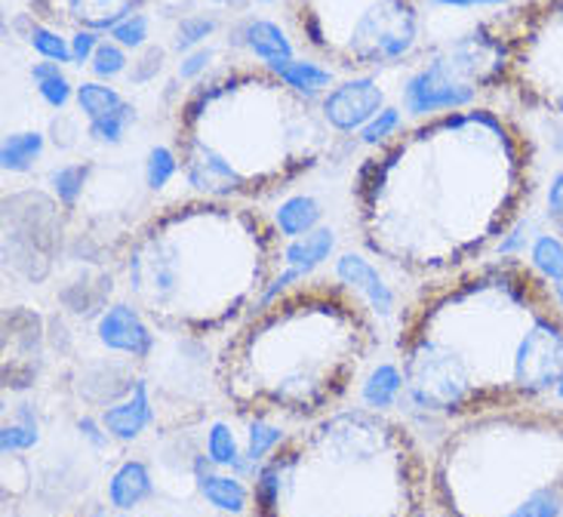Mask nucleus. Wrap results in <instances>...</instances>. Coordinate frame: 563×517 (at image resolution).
<instances>
[{
    "label": "nucleus",
    "mask_w": 563,
    "mask_h": 517,
    "mask_svg": "<svg viewBox=\"0 0 563 517\" xmlns=\"http://www.w3.org/2000/svg\"><path fill=\"white\" fill-rule=\"evenodd\" d=\"M404 392V376L400 370L391 364H382L364 385V400L366 407H376V410H385L395 404V397Z\"/></svg>",
    "instance_id": "obj_24"
},
{
    "label": "nucleus",
    "mask_w": 563,
    "mask_h": 517,
    "mask_svg": "<svg viewBox=\"0 0 563 517\" xmlns=\"http://www.w3.org/2000/svg\"><path fill=\"white\" fill-rule=\"evenodd\" d=\"M99 44L102 41L96 37V31H77L75 37H71V56H75L77 65H84V62L90 59Z\"/></svg>",
    "instance_id": "obj_36"
},
{
    "label": "nucleus",
    "mask_w": 563,
    "mask_h": 517,
    "mask_svg": "<svg viewBox=\"0 0 563 517\" xmlns=\"http://www.w3.org/2000/svg\"><path fill=\"white\" fill-rule=\"evenodd\" d=\"M216 31L213 19H207V15H191V19H185L183 25L176 29V46L179 50H188V46L200 44L203 37H210Z\"/></svg>",
    "instance_id": "obj_34"
},
{
    "label": "nucleus",
    "mask_w": 563,
    "mask_h": 517,
    "mask_svg": "<svg viewBox=\"0 0 563 517\" xmlns=\"http://www.w3.org/2000/svg\"><path fill=\"white\" fill-rule=\"evenodd\" d=\"M148 493H152V474L142 462H123L108 484V499L121 512L136 508L142 499H148Z\"/></svg>",
    "instance_id": "obj_17"
},
{
    "label": "nucleus",
    "mask_w": 563,
    "mask_h": 517,
    "mask_svg": "<svg viewBox=\"0 0 563 517\" xmlns=\"http://www.w3.org/2000/svg\"><path fill=\"white\" fill-rule=\"evenodd\" d=\"M31 77H34L37 92H41V99H44L46 106H68V99H71V84H68V77L62 75L59 62H37V65L31 68Z\"/></svg>",
    "instance_id": "obj_22"
},
{
    "label": "nucleus",
    "mask_w": 563,
    "mask_h": 517,
    "mask_svg": "<svg viewBox=\"0 0 563 517\" xmlns=\"http://www.w3.org/2000/svg\"><path fill=\"white\" fill-rule=\"evenodd\" d=\"M320 216H323V207H320L318 198L296 195V198L280 204V210L275 216V226L284 234V241H296V238H305V234H311V231L318 229Z\"/></svg>",
    "instance_id": "obj_16"
},
{
    "label": "nucleus",
    "mask_w": 563,
    "mask_h": 517,
    "mask_svg": "<svg viewBox=\"0 0 563 517\" xmlns=\"http://www.w3.org/2000/svg\"><path fill=\"white\" fill-rule=\"evenodd\" d=\"M481 29L493 46L487 90L563 123V0H520Z\"/></svg>",
    "instance_id": "obj_9"
},
{
    "label": "nucleus",
    "mask_w": 563,
    "mask_h": 517,
    "mask_svg": "<svg viewBox=\"0 0 563 517\" xmlns=\"http://www.w3.org/2000/svg\"><path fill=\"white\" fill-rule=\"evenodd\" d=\"M335 246V238L330 229H314L311 234H305V238H296V241H289L287 250H284V265L289 268H296V272H314L323 258H330Z\"/></svg>",
    "instance_id": "obj_18"
},
{
    "label": "nucleus",
    "mask_w": 563,
    "mask_h": 517,
    "mask_svg": "<svg viewBox=\"0 0 563 517\" xmlns=\"http://www.w3.org/2000/svg\"><path fill=\"white\" fill-rule=\"evenodd\" d=\"M234 34L241 37V44L253 50V56L262 59V65H272V68L280 72L284 65L292 62V46H289L287 34L268 19H246Z\"/></svg>",
    "instance_id": "obj_15"
},
{
    "label": "nucleus",
    "mask_w": 563,
    "mask_h": 517,
    "mask_svg": "<svg viewBox=\"0 0 563 517\" xmlns=\"http://www.w3.org/2000/svg\"><path fill=\"white\" fill-rule=\"evenodd\" d=\"M434 517H563V410L523 404L453 422L428 457Z\"/></svg>",
    "instance_id": "obj_7"
},
{
    "label": "nucleus",
    "mask_w": 563,
    "mask_h": 517,
    "mask_svg": "<svg viewBox=\"0 0 563 517\" xmlns=\"http://www.w3.org/2000/svg\"><path fill=\"white\" fill-rule=\"evenodd\" d=\"M207 450H210V459H213L216 465H231V462H238V459H241L238 441H234V435H231L225 426H216L213 431H210V443H207Z\"/></svg>",
    "instance_id": "obj_33"
},
{
    "label": "nucleus",
    "mask_w": 563,
    "mask_h": 517,
    "mask_svg": "<svg viewBox=\"0 0 563 517\" xmlns=\"http://www.w3.org/2000/svg\"><path fill=\"white\" fill-rule=\"evenodd\" d=\"M376 349V311L364 296L339 277L305 274L231 330L213 380L244 419L308 426L339 410Z\"/></svg>",
    "instance_id": "obj_4"
},
{
    "label": "nucleus",
    "mask_w": 563,
    "mask_h": 517,
    "mask_svg": "<svg viewBox=\"0 0 563 517\" xmlns=\"http://www.w3.org/2000/svg\"><path fill=\"white\" fill-rule=\"evenodd\" d=\"M77 108L87 114V121H102L108 114H114L118 108L126 106L123 102V96L118 90H111L106 84H99V80H90V84H80L75 92Z\"/></svg>",
    "instance_id": "obj_20"
},
{
    "label": "nucleus",
    "mask_w": 563,
    "mask_h": 517,
    "mask_svg": "<svg viewBox=\"0 0 563 517\" xmlns=\"http://www.w3.org/2000/svg\"><path fill=\"white\" fill-rule=\"evenodd\" d=\"M29 41L31 46L44 56V59L49 62H75V56H71V44L65 41V37H59V31L49 29V25H44V22H37L34 15H31V31H29Z\"/></svg>",
    "instance_id": "obj_26"
},
{
    "label": "nucleus",
    "mask_w": 563,
    "mask_h": 517,
    "mask_svg": "<svg viewBox=\"0 0 563 517\" xmlns=\"http://www.w3.org/2000/svg\"><path fill=\"white\" fill-rule=\"evenodd\" d=\"M262 3H272V0H262Z\"/></svg>",
    "instance_id": "obj_40"
},
{
    "label": "nucleus",
    "mask_w": 563,
    "mask_h": 517,
    "mask_svg": "<svg viewBox=\"0 0 563 517\" xmlns=\"http://www.w3.org/2000/svg\"><path fill=\"white\" fill-rule=\"evenodd\" d=\"M395 354L407 400L443 422L551 404L563 385L561 293L527 258H481L412 296Z\"/></svg>",
    "instance_id": "obj_2"
},
{
    "label": "nucleus",
    "mask_w": 563,
    "mask_h": 517,
    "mask_svg": "<svg viewBox=\"0 0 563 517\" xmlns=\"http://www.w3.org/2000/svg\"><path fill=\"white\" fill-rule=\"evenodd\" d=\"M44 152V136L41 133H15L3 142V169L22 173L31 167L34 157Z\"/></svg>",
    "instance_id": "obj_25"
},
{
    "label": "nucleus",
    "mask_w": 563,
    "mask_h": 517,
    "mask_svg": "<svg viewBox=\"0 0 563 517\" xmlns=\"http://www.w3.org/2000/svg\"><path fill=\"white\" fill-rule=\"evenodd\" d=\"M441 7H474V3H493V0H434Z\"/></svg>",
    "instance_id": "obj_39"
},
{
    "label": "nucleus",
    "mask_w": 563,
    "mask_h": 517,
    "mask_svg": "<svg viewBox=\"0 0 563 517\" xmlns=\"http://www.w3.org/2000/svg\"><path fill=\"white\" fill-rule=\"evenodd\" d=\"M493 72V46L487 34L477 25L462 34L456 44H446L426 62L410 84L404 87V108L416 118H428L438 111L474 106L472 99L487 90V77Z\"/></svg>",
    "instance_id": "obj_10"
},
{
    "label": "nucleus",
    "mask_w": 563,
    "mask_h": 517,
    "mask_svg": "<svg viewBox=\"0 0 563 517\" xmlns=\"http://www.w3.org/2000/svg\"><path fill=\"white\" fill-rule=\"evenodd\" d=\"M428 457L412 428L376 407H339L262 459L250 517H428Z\"/></svg>",
    "instance_id": "obj_6"
},
{
    "label": "nucleus",
    "mask_w": 563,
    "mask_h": 517,
    "mask_svg": "<svg viewBox=\"0 0 563 517\" xmlns=\"http://www.w3.org/2000/svg\"><path fill=\"white\" fill-rule=\"evenodd\" d=\"M133 121H136V108L126 102V106L118 108L114 114H108L102 121H92L90 136L96 139V142H102V145H118Z\"/></svg>",
    "instance_id": "obj_27"
},
{
    "label": "nucleus",
    "mask_w": 563,
    "mask_h": 517,
    "mask_svg": "<svg viewBox=\"0 0 563 517\" xmlns=\"http://www.w3.org/2000/svg\"><path fill=\"white\" fill-rule=\"evenodd\" d=\"M161 59H164V50H157V46H152L142 59H139V65H142V72L139 75H130V80H136V84H142V80H148V77L161 68Z\"/></svg>",
    "instance_id": "obj_37"
},
{
    "label": "nucleus",
    "mask_w": 563,
    "mask_h": 517,
    "mask_svg": "<svg viewBox=\"0 0 563 517\" xmlns=\"http://www.w3.org/2000/svg\"><path fill=\"white\" fill-rule=\"evenodd\" d=\"M335 277L351 289H357L364 296V302L376 311V315H391L395 311V293L385 287L379 272L361 256H342L335 262Z\"/></svg>",
    "instance_id": "obj_14"
},
{
    "label": "nucleus",
    "mask_w": 563,
    "mask_h": 517,
    "mask_svg": "<svg viewBox=\"0 0 563 517\" xmlns=\"http://www.w3.org/2000/svg\"><path fill=\"white\" fill-rule=\"evenodd\" d=\"M330 123L311 96L262 62L229 65L188 87L173 114V152L198 198H277L330 152Z\"/></svg>",
    "instance_id": "obj_5"
},
{
    "label": "nucleus",
    "mask_w": 563,
    "mask_h": 517,
    "mask_svg": "<svg viewBox=\"0 0 563 517\" xmlns=\"http://www.w3.org/2000/svg\"><path fill=\"white\" fill-rule=\"evenodd\" d=\"M296 44L330 72L369 77L422 50V0H284Z\"/></svg>",
    "instance_id": "obj_8"
},
{
    "label": "nucleus",
    "mask_w": 563,
    "mask_h": 517,
    "mask_svg": "<svg viewBox=\"0 0 563 517\" xmlns=\"http://www.w3.org/2000/svg\"><path fill=\"white\" fill-rule=\"evenodd\" d=\"M382 111V90L369 77H354L349 84H339L323 96L320 114L335 133L364 130Z\"/></svg>",
    "instance_id": "obj_12"
},
{
    "label": "nucleus",
    "mask_w": 563,
    "mask_h": 517,
    "mask_svg": "<svg viewBox=\"0 0 563 517\" xmlns=\"http://www.w3.org/2000/svg\"><path fill=\"white\" fill-rule=\"evenodd\" d=\"M200 493L203 499L219 508V512H231V515H244L250 512V487L241 484L238 477H225V474H207L200 477Z\"/></svg>",
    "instance_id": "obj_19"
},
{
    "label": "nucleus",
    "mask_w": 563,
    "mask_h": 517,
    "mask_svg": "<svg viewBox=\"0 0 563 517\" xmlns=\"http://www.w3.org/2000/svg\"><path fill=\"white\" fill-rule=\"evenodd\" d=\"M87 176H90V164H68V167L53 173V188H56V195H59L65 207H75L80 191H84Z\"/></svg>",
    "instance_id": "obj_28"
},
{
    "label": "nucleus",
    "mask_w": 563,
    "mask_h": 517,
    "mask_svg": "<svg viewBox=\"0 0 563 517\" xmlns=\"http://www.w3.org/2000/svg\"><path fill=\"white\" fill-rule=\"evenodd\" d=\"M123 68H126V53H123L121 44L102 41V44L96 46V53H92V75L114 77L121 75Z\"/></svg>",
    "instance_id": "obj_30"
},
{
    "label": "nucleus",
    "mask_w": 563,
    "mask_h": 517,
    "mask_svg": "<svg viewBox=\"0 0 563 517\" xmlns=\"http://www.w3.org/2000/svg\"><path fill=\"white\" fill-rule=\"evenodd\" d=\"M31 15L49 29L68 31H111L123 19L136 15L148 0H25Z\"/></svg>",
    "instance_id": "obj_11"
},
{
    "label": "nucleus",
    "mask_w": 563,
    "mask_h": 517,
    "mask_svg": "<svg viewBox=\"0 0 563 517\" xmlns=\"http://www.w3.org/2000/svg\"><path fill=\"white\" fill-rule=\"evenodd\" d=\"M145 419H148V407H145V388H139L136 400H130V404H123V407H114V410H108L102 416V422L111 435H118V438H136L142 426H145Z\"/></svg>",
    "instance_id": "obj_23"
},
{
    "label": "nucleus",
    "mask_w": 563,
    "mask_h": 517,
    "mask_svg": "<svg viewBox=\"0 0 563 517\" xmlns=\"http://www.w3.org/2000/svg\"><path fill=\"white\" fill-rule=\"evenodd\" d=\"M108 37H111L114 44L133 46V50H139V46L148 41V19H145L142 13L130 15V19H123L118 29L108 31Z\"/></svg>",
    "instance_id": "obj_32"
},
{
    "label": "nucleus",
    "mask_w": 563,
    "mask_h": 517,
    "mask_svg": "<svg viewBox=\"0 0 563 517\" xmlns=\"http://www.w3.org/2000/svg\"><path fill=\"white\" fill-rule=\"evenodd\" d=\"M176 173H179V157H176V152H173V148H164V145H161V148H152L148 164H145V179H148V185H152L154 191L164 188Z\"/></svg>",
    "instance_id": "obj_29"
},
{
    "label": "nucleus",
    "mask_w": 563,
    "mask_h": 517,
    "mask_svg": "<svg viewBox=\"0 0 563 517\" xmlns=\"http://www.w3.org/2000/svg\"><path fill=\"white\" fill-rule=\"evenodd\" d=\"M397 130H400V114H397V108H382L379 114L361 130V139H364L366 145L379 148L382 142H388Z\"/></svg>",
    "instance_id": "obj_31"
},
{
    "label": "nucleus",
    "mask_w": 563,
    "mask_h": 517,
    "mask_svg": "<svg viewBox=\"0 0 563 517\" xmlns=\"http://www.w3.org/2000/svg\"><path fill=\"white\" fill-rule=\"evenodd\" d=\"M148 327L152 323L142 318L133 305H114V308H108V315L99 323V333H102V342H108L111 349L145 354L154 342Z\"/></svg>",
    "instance_id": "obj_13"
},
{
    "label": "nucleus",
    "mask_w": 563,
    "mask_h": 517,
    "mask_svg": "<svg viewBox=\"0 0 563 517\" xmlns=\"http://www.w3.org/2000/svg\"><path fill=\"white\" fill-rule=\"evenodd\" d=\"M549 222L554 226V231L561 234L563 241V169L551 179L549 188Z\"/></svg>",
    "instance_id": "obj_35"
},
{
    "label": "nucleus",
    "mask_w": 563,
    "mask_h": 517,
    "mask_svg": "<svg viewBox=\"0 0 563 517\" xmlns=\"http://www.w3.org/2000/svg\"><path fill=\"white\" fill-rule=\"evenodd\" d=\"M280 77L287 80L289 87H296L305 96H318L323 92L330 84H333V72L330 68H323L320 62H305V59H292L289 65L280 68Z\"/></svg>",
    "instance_id": "obj_21"
},
{
    "label": "nucleus",
    "mask_w": 563,
    "mask_h": 517,
    "mask_svg": "<svg viewBox=\"0 0 563 517\" xmlns=\"http://www.w3.org/2000/svg\"><path fill=\"white\" fill-rule=\"evenodd\" d=\"M210 56H213L210 50H200V53H195V56H188V59H185V65H179V75L195 77V80H198V75L203 72V68H207Z\"/></svg>",
    "instance_id": "obj_38"
},
{
    "label": "nucleus",
    "mask_w": 563,
    "mask_h": 517,
    "mask_svg": "<svg viewBox=\"0 0 563 517\" xmlns=\"http://www.w3.org/2000/svg\"><path fill=\"white\" fill-rule=\"evenodd\" d=\"M536 195V142L518 114L465 106L428 114L366 154L351 183L366 253L416 280L487 256Z\"/></svg>",
    "instance_id": "obj_1"
},
{
    "label": "nucleus",
    "mask_w": 563,
    "mask_h": 517,
    "mask_svg": "<svg viewBox=\"0 0 563 517\" xmlns=\"http://www.w3.org/2000/svg\"><path fill=\"white\" fill-rule=\"evenodd\" d=\"M284 234L253 204L185 198L126 231L114 268L154 330L207 339L260 308L284 265Z\"/></svg>",
    "instance_id": "obj_3"
}]
</instances>
